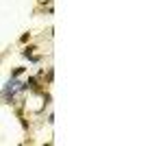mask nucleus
Listing matches in <instances>:
<instances>
[{"instance_id":"obj_3","label":"nucleus","mask_w":163,"mask_h":146,"mask_svg":"<svg viewBox=\"0 0 163 146\" xmlns=\"http://www.w3.org/2000/svg\"><path fill=\"white\" fill-rule=\"evenodd\" d=\"M44 74H46V81L52 83V79H55V68H48V72H44Z\"/></svg>"},{"instance_id":"obj_1","label":"nucleus","mask_w":163,"mask_h":146,"mask_svg":"<svg viewBox=\"0 0 163 146\" xmlns=\"http://www.w3.org/2000/svg\"><path fill=\"white\" fill-rule=\"evenodd\" d=\"M35 50H37V46H35V44H28V46H26V48H24V50H22L20 55L24 57V59H28V57H31V55H33Z\"/></svg>"},{"instance_id":"obj_2","label":"nucleus","mask_w":163,"mask_h":146,"mask_svg":"<svg viewBox=\"0 0 163 146\" xmlns=\"http://www.w3.org/2000/svg\"><path fill=\"white\" fill-rule=\"evenodd\" d=\"M26 70H28V68H24V65H17V68H13V70H11V79H17V77H22Z\"/></svg>"},{"instance_id":"obj_4","label":"nucleus","mask_w":163,"mask_h":146,"mask_svg":"<svg viewBox=\"0 0 163 146\" xmlns=\"http://www.w3.org/2000/svg\"><path fill=\"white\" fill-rule=\"evenodd\" d=\"M26 41H31V33H24L20 37V44H26Z\"/></svg>"}]
</instances>
